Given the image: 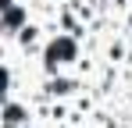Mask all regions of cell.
I'll list each match as a JSON object with an SVG mask.
<instances>
[{
	"mask_svg": "<svg viewBox=\"0 0 132 128\" xmlns=\"http://www.w3.org/2000/svg\"><path fill=\"white\" fill-rule=\"evenodd\" d=\"M68 61H75V39L71 36H57L46 46V68L54 71L57 64H68Z\"/></svg>",
	"mask_w": 132,
	"mask_h": 128,
	"instance_id": "6da1fadb",
	"label": "cell"
},
{
	"mask_svg": "<svg viewBox=\"0 0 132 128\" xmlns=\"http://www.w3.org/2000/svg\"><path fill=\"white\" fill-rule=\"evenodd\" d=\"M4 29H7V32H22L25 29V11L18 4H7V7H4Z\"/></svg>",
	"mask_w": 132,
	"mask_h": 128,
	"instance_id": "7a4b0ae2",
	"label": "cell"
},
{
	"mask_svg": "<svg viewBox=\"0 0 132 128\" xmlns=\"http://www.w3.org/2000/svg\"><path fill=\"white\" fill-rule=\"evenodd\" d=\"M4 121H7V125H22V121H25V110L18 103H7V107H4Z\"/></svg>",
	"mask_w": 132,
	"mask_h": 128,
	"instance_id": "3957f363",
	"label": "cell"
},
{
	"mask_svg": "<svg viewBox=\"0 0 132 128\" xmlns=\"http://www.w3.org/2000/svg\"><path fill=\"white\" fill-rule=\"evenodd\" d=\"M18 39H22V46L29 50V46L36 43V29H32V25H25V29H22V36H18Z\"/></svg>",
	"mask_w": 132,
	"mask_h": 128,
	"instance_id": "277c9868",
	"label": "cell"
},
{
	"mask_svg": "<svg viewBox=\"0 0 132 128\" xmlns=\"http://www.w3.org/2000/svg\"><path fill=\"white\" fill-rule=\"evenodd\" d=\"M7 128H14V125H7Z\"/></svg>",
	"mask_w": 132,
	"mask_h": 128,
	"instance_id": "5b68a950",
	"label": "cell"
}]
</instances>
